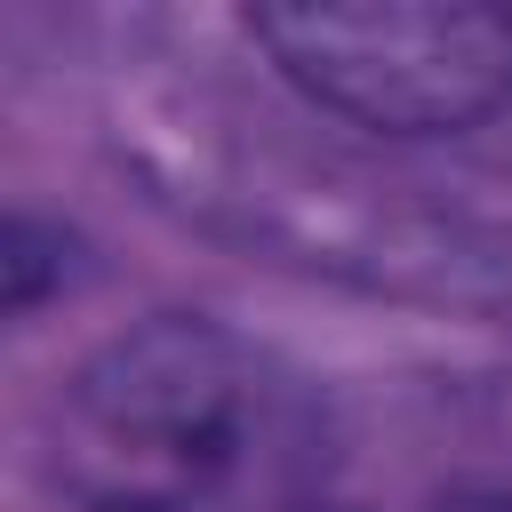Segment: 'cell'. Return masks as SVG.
Returning a JSON list of instances; mask_svg holds the SVG:
<instances>
[{"label": "cell", "instance_id": "obj_1", "mask_svg": "<svg viewBox=\"0 0 512 512\" xmlns=\"http://www.w3.org/2000/svg\"><path fill=\"white\" fill-rule=\"evenodd\" d=\"M272 440V384L216 320L112 336L56 400V488L72 512H216Z\"/></svg>", "mask_w": 512, "mask_h": 512}, {"label": "cell", "instance_id": "obj_2", "mask_svg": "<svg viewBox=\"0 0 512 512\" xmlns=\"http://www.w3.org/2000/svg\"><path fill=\"white\" fill-rule=\"evenodd\" d=\"M240 32L304 104L368 136H464L512 104V8L272 0Z\"/></svg>", "mask_w": 512, "mask_h": 512}, {"label": "cell", "instance_id": "obj_3", "mask_svg": "<svg viewBox=\"0 0 512 512\" xmlns=\"http://www.w3.org/2000/svg\"><path fill=\"white\" fill-rule=\"evenodd\" d=\"M56 248H64L56 224H40V216H16V224H8V256H0V264H8V312H16V320H24V312L48 296V280L64 272Z\"/></svg>", "mask_w": 512, "mask_h": 512}, {"label": "cell", "instance_id": "obj_4", "mask_svg": "<svg viewBox=\"0 0 512 512\" xmlns=\"http://www.w3.org/2000/svg\"><path fill=\"white\" fill-rule=\"evenodd\" d=\"M432 512H512V496L504 488H448Z\"/></svg>", "mask_w": 512, "mask_h": 512}, {"label": "cell", "instance_id": "obj_5", "mask_svg": "<svg viewBox=\"0 0 512 512\" xmlns=\"http://www.w3.org/2000/svg\"><path fill=\"white\" fill-rule=\"evenodd\" d=\"M328 512H344V504H328Z\"/></svg>", "mask_w": 512, "mask_h": 512}]
</instances>
